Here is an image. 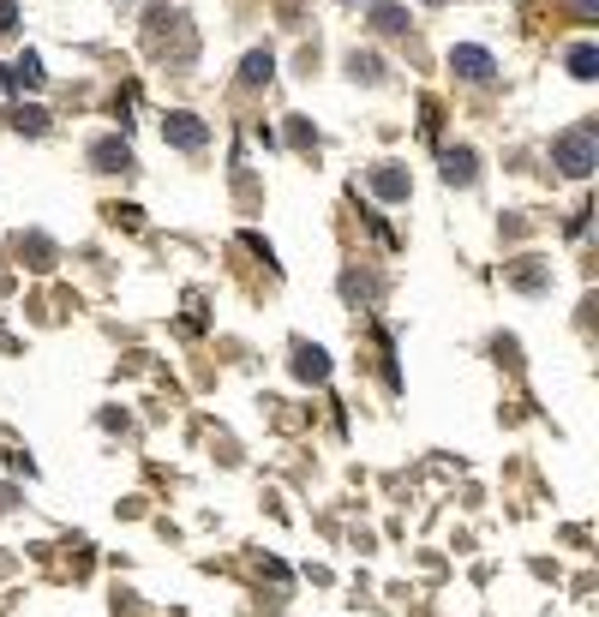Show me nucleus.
<instances>
[{
  "instance_id": "1",
  "label": "nucleus",
  "mask_w": 599,
  "mask_h": 617,
  "mask_svg": "<svg viewBox=\"0 0 599 617\" xmlns=\"http://www.w3.org/2000/svg\"><path fill=\"white\" fill-rule=\"evenodd\" d=\"M552 156H558V168H564V174H576V180H582V174H594V138H588V132H564Z\"/></svg>"
},
{
  "instance_id": "2",
  "label": "nucleus",
  "mask_w": 599,
  "mask_h": 617,
  "mask_svg": "<svg viewBox=\"0 0 599 617\" xmlns=\"http://www.w3.org/2000/svg\"><path fill=\"white\" fill-rule=\"evenodd\" d=\"M450 72H462V78H474V84H486V78L498 72V60H492L486 48H450Z\"/></svg>"
},
{
  "instance_id": "3",
  "label": "nucleus",
  "mask_w": 599,
  "mask_h": 617,
  "mask_svg": "<svg viewBox=\"0 0 599 617\" xmlns=\"http://www.w3.org/2000/svg\"><path fill=\"white\" fill-rule=\"evenodd\" d=\"M162 132H168V144H180V150H198V144L210 138L192 114H168V120H162Z\"/></svg>"
},
{
  "instance_id": "4",
  "label": "nucleus",
  "mask_w": 599,
  "mask_h": 617,
  "mask_svg": "<svg viewBox=\"0 0 599 617\" xmlns=\"http://www.w3.org/2000/svg\"><path fill=\"white\" fill-rule=\"evenodd\" d=\"M474 174H480V168H474V150H444V180H450V186H474Z\"/></svg>"
},
{
  "instance_id": "5",
  "label": "nucleus",
  "mask_w": 599,
  "mask_h": 617,
  "mask_svg": "<svg viewBox=\"0 0 599 617\" xmlns=\"http://www.w3.org/2000/svg\"><path fill=\"white\" fill-rule=\"evenodd\" d=\"M372 192L378 198H408V174L396 162H384V168H372Z\"/></svg>"
},
{
  "instance_id": "6",
  "label": "nucleus",
  "mask_w": 599,
  "mask_h": 617,
  "mask_svg": "<svg viewBox=\"0 0 599 617\" xmlns=\"http://www.w3.org/2000/svg\"><path fill=\"white\" fill-rule=\"evenodd\" d=\"M294 372H300L306 384H318V378H330V360H324V348H300V354H294Z\"/></svg>"
},
{
  "instance_id": "7",
  "label": "nucleus",
  "mask_w": 599,
  "mask_h": 617,
  "mask_svg": "<svg viewBox=\"0 0 599 617\" xmlns=\"http://www.w3.org/2000/svg\"><path fill=\"white\" fill-rule=\"evenodd\" d=\"M570 72H576V78H599V48L594 42H576V48H570Z\"/></svg>"
},
{
  "instance_id": "8",
  "label": "nucleus",
  "mask_w": 599,
  "mask_h": 617,
  "mask_svg": "<svg viewBox=\"0 0 599 617\" xmlns=\"http://www.w3.org/2000/svg\"><path fill=\"white\" fill-rule=\"evenodd\" d=\"M372 24H378V30H390V36H396V30H408L402 6H372Z\"/></svg>"
},
{
  "instance_id": "9",
  "label": "nucleus",
  "mask_w": 599,
  "mask_h": 617,
  "mask_svg": "<svg viewBox=\"0 0 599 617\" xmlns=\"http://www.w3.org/2000/svg\"><path fill=\"white\" fill-rule=\"evenodd\" d=\"M240 78H246V84H264V78H270V54H246Z\"/></svg>"
},
{
  "instance_id": "10",
  "label": "nucleus",
  "mask_w": 599,
  "mask_h": 617,
  "mask_svg": "<svg viewBox=\"0 0 599 617\" xmlns=\"http://www.w3.org/2000/svg\"><path fill=\"white\" fill-rule=\"evenodd\" d=\"M96 162H102V168H132V156H126L120 144H96Z\"/></svg>"
},
{
  "instance_id": "11",
  "label": "nucleus",
  "mask_w": 599,
  "mask_h": 617,
  "mask_svg": "<svg viewBox=\"0 0 599 617\" xmlns=\"http://www.w3.org/2000/svg\"><path fill=\"white\" fill-rule=\"evenodd\" d=\"M12 72H18V78H24V84H42V60H36V54H24V60H18V66H12Z\"/></svg>"
},
{
  "instance_id": "12",
  "label": "nucleus",
  "mask_w": 599,
  "mask_h": 617,
  "mask_svg": "<svg viewBox=\"0 0 599 617\" xmlns=\"http://www.w3.org/2000/svg\"><path fill=\"white\" fill-rule=\"evenodd\" d=\"M12 24H18V6H12V0H0V36H6Z\"/></svg>"
}]
</instances>
